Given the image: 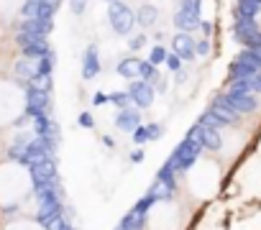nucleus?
<instances>
[{"mask_svg":"<svg viewBox=\"0 0 261 230\" xmlns=\"http://www.w3.org/2000/svg\"><path fill=\"white\" fill-rule=\"evenodd\" d=\"M223 179H225V171H223V164L205 156V159H197L182 177V199L187 205H195V207H202L205 202L215 199L223 189Z\"/></svg>","mask_w":261,"mask_h":230,"instance_id":"1","label":"nucleus"},{"mask_svg":"<svg viewBox=\"0 0 261 230\" xmlns=\"http://www.w3.org/2000/svg\"><path fill=\"white\" fill-rule=\"evenodd\" d=\"M34 192L31 169L16 159L0 161V210H16Z\"/></svg>","mask_w":261,"mask_h":230,"instance_id":"2","label":"nucleus"},{"mask_svg":"<svg viewBox=\"0 0 261 230\" xmlns=\"http://www.w3.org/2000/svg\"><path fill=\"white\" fill-rule=\"evenodd\" d=\"M192 225V205L182 197L154 199L144 215V230H187Z\"/></svg>","mask_w":261,"mask_h":230,"instance_id":"3","label":"nucleus"},{"mask_svg":"<svg viewBox=\"0 0 261 230\" xmlns=\"http://www.w3.org/2000/svg\"><path fill=\"white\" fill-rule=\"evenodd\" d=\"M26 90L13 79H0V128L13 126L26 112Z\"/></svg>","mask_w":261,"mask_h":230,"instance_id":"4","label":"nucleus"},{"mask_svg":"<svg viewBox=\"0 0 261 230\" xmlns=\"http://www.w3.org/2000/svg\"><path fill=\"white\" fill-rule=\"evenodd\" d=\"M0 230H46V225L41 220H36V217H13Z\"/></svg>","mask_w":261,"mask_h":230,"instance_id":"5","label":"nucleus"},{"mask_svg":"<svg viewBox=\"0 0 261 230\" xmlns=\"http://www.w3.org/2000/svg\"><path fill=\"white\" fill-rule=\"evenodd\" d=\"M26 6V0H0V18H16Z\"/></svg>","mask_w":261,"mask_h":230,"instance_id":"6","label":"nucleus"},{"mask_svg":"<svg viewBox=\"0 0 261 230\" xmlns=\"http://www.w3.org/2000/svg\"><path fill=\"white\" fill-rule=\"evenodd\" d=\"M258 26H261V13H258Z\"/></svg>","mask_w":261,"mask_h":230,"instance_id":"7","label":"nucleus"}]
</instances>
